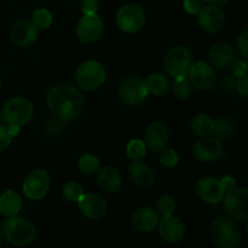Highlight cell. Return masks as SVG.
<instances>
[{
    "label": "cell",
    "mask_w": 248,
    "mask_h": 248,
    "mask_svg": "<svg viewBox=\"0 0 248 248\" xmlns=\"http://www.w3.org/2000/svg\"><path fill=\"white\" fill-rule=\"evenodd\" d=\"M22 210V198L15 190H6L0 196V213L5 217H14Z\"/></svg>",
    "instance_id": "d4e9b609"
},
{
    "label": "cell",
    "mask_w": 248,
    "mask_h": 248,
    "mask_svg": "<svg viewBox=\"0 0 248 248\" xmlns=\"http://www.w3.org/2000/svg\"><path fill=\"white\" fill-rule=\"evenodd\" d=\"M107 79L106 68L96 60L81 63L75 74L77 85L84 91H93L101 87Z\"/></svg>",
    "instance_id": "277c9868"
},
{
    "label": "cell",
    "mask_w": 248,
    "mask_h": 248,
    "mask_svg": "<svg viewBox=\"0 0 248 248\" xmlns=\"http://www.w3.org/2000/svg\"><path fill=\"white\" fill-rule=\"evenodd\" d=\"M220 183H222L223 188H224V191H229L230 189L235 188L236 186V183H235V179L230 176H224L222 179H220Z\"/></svg>",
    "instance_id": "60d3db41"
},
{
    "label": "cell",
    "mask_w": 248,
    "mask_h": 248,
    "mask_svg": "<svg viewBox=\"0 0 248 248\" xmlns=\"http://www.w3.org/2000/svg\"><path fill=\"white\" fill-rule=\"evenodd\" d=\"M0 86H1V78H0Z\"/></svg>",
    "instance_id": "ee69618b"
},
{
    "label": "cell",
    "mask_w": 248,
    "mask_h": 248,
    "mask_svg": "<svg viewBox=\"0 0 248 248\" xmlns=\"http://www.w3.org/2000/svg\"><path fill=\"white\" fill-rule=\"evenodd\" d=\"M211 64L220 70H229L239 60V55L234 46L228 43L216 44L208 52Z\"/></svg>",
    "instance_id": "7c38bea8"
},
{
    "label": "cell",
    "mask_w": 248,
    "mask_h": 248,
    "mask_svg": "<svg viewBox=\"0 0 248 248\" xmlns=\"http://www.w3.org/2000/svg\"><path fill=\"white\" fill-rule=\"evenodd\" d=\"M121 102L127 106L136 107L142 104L147 99L149 91L145 86V81L140 77L130 75L121 80L118 89Z\"/></svg>",
    "instance_id": "52a82bcc"
},
{
    "label": "cell",
    "mask_w": 248,
    "mask_h": 248,
    "mask_svg": "<svg viewBox=\"0 0 248 248\" xmlns=\"http://www.w3.org/2000/svg\"><path fill=\"white\" fill-rule=\"evenodd\" d=\"M198 21L201 28L208 33H217L222 31L225 23V15L222 9L216 5L203 6L198 14Z\"/></svg>",
    "instance_id": "d6986e66"
},
{
    "label": "cell",
    "mask_w": 248,
    "mask_h": 248,
    "mask_svg": "<svg viewBox=\"0 0 248 248\" xmlns=\"http://www.w3.org/2000/svg\"><path fill=\"white\" fill-rule=\"evenodd\" d=\"M179 161V156L177 152L172 148H166L161 152L160 155V164L165 167H174Z\"/></svg>",
    "instance_id": "836d02e7"
},
{
    "label": "cell",
    "mask_w": 248,
    "mask_h": 248,
    "mask_svg": "<svg viewBox=\"0 0 248 248\" xmlns=\"http://www.w3.org/2000/svg\"><path fill=\"white\" fill-rule=\"evenodd\" d=\"M98 176H97V182L102 190L107 193H116L123 186V177L120 172L116 169L110 166H106L99 169Z\"/></svg>",
    "instance_id": "7402d4cb"
},
{
    "label": "cell",
    "mask_w": 248,
    "mask_h": 248,
    "mask_svg": "<svg viewBox=\"0 0 248 248\" xmlns=\"http://www.w3.org/2000/svg\"><path fill=\"white\" fill-rule=\"evenodd\" d=\"M103 21L97 14L84 15L78 22L77 35L80 41L85 44L93 43L98 40L103 33Z\"/></svg>",
    "instance_id": "4fadbf2b"
},
{
    "label": "cell",
    "mask_w": 248,
    "mask_h": 248,
    "mask_svg": "<svg viewBox=\"0 0 248 248\" xmlns=\"http://www.w3.org/2000/svg\"><path fill=\"white\" fill-rule=\"evenodd\" d=\"M248 31H245L244 33L240 34L239 38H237V48H239V52L241 53L242 58H248Z\"/></svg>",
    "instance_id": "74e56055"
},
{
    "label": "cell",
    "mask_w": 248,
    "mask_h": 248,
    "mask_svg": "<svg viewBox=\"0 0 248 248\" xmlns=\"http://www.w3.org/2000/svg\"><path fill=\"white\" fill-rule=\"evenodd\" d=\"M31 22L35 24L36 28L46 29L52 23V15L47 9L40 7L31 14Z\"/></svg>",
    "instance_id": "d6a6232c"
},
{
    "label": "cell",
    "mask_w": 248,
    "mask_h": 248,
    "mask_svg": "<svg viewBox=\"0 0 248 248\" xmlns=\"http://www.w3.org/2000/svg\"><path fill=\"white\" fill-rule=\"evenodd\" d=\"M77 202L80 212L89 219H99L106 215L108 210V203L106 199L98 194L84 193Z\"/></svg>",
    "instance_id": "9a60e30c"
},
{
    "label": "cell",
    "mask_w": 248,
    "mask_h": 248,
    "mask_svg": "<svg viewBox=\"0 0 248 248\" xmlns=\"http://www.w3.org/2000/svg\"><path fill=\"white\" fill-rule=\"evenodd\" d=\"M176 208H177V203L171 195H162L157 199L156 201L157 215H160L161 217H166V216L173 215Z\"/></svg>",
    "instance_id": "1f68e13d"
},
{
    "label": "cell",
    "mask_w": 248,
    "mask_h": 248,
    "mask_svg": "<svg viewBox=\"0 0 248 248\" xmlns=\"http://www.w3.org/2000/svg\"><path fill=\"white\" fill-rule=\"evenodd\" d=\"M82 194H84V188L78 182H67L62 188V195L64 196L65 200L70 201V202H77L81 198Z\"/></svg>",
    "instance_id": "f546056e"
},
{
    "label": "cell",
    "mask_w": 248,
    "mask_h": 248,
    "mask_svg": "<svg viewBox=\"0 0 248 248\" xmlns=\"http://www.w3.org/2000/svg\"><path fill=\"white\" fill-rule=\"evenodd\" d=\"M0 120H1V111H0Z\"/></svg>",
    "instance_id": "f6af8a7d"
},
{
    "label": "cell",
    "mask_w": 248,
    "mask_h": 248,
    "mask_svg": "<svg viewBox=\"0 0 248 248\" xmlns=\"http://www.w3.org/2000/svg\"><path fill=\"white\" fill-rule=\"evenodd\" d=\"M193 152L199 161L212 162L222 157L223 145L216 137L205 136L195 143Z\"/></svg>",
    "instance_id": "2e32d148"
},
{
    "label": "cell",
    "mask_w": 248,
    "mask_h": 248,
    "mask_svg": "<svg viewBox=\"0 0 248 248\" xmlns=\"http://www.w3.org/2000/svg\"><path fill=\"white\" fill-rule=\"evenodd\" d=\"M128 174L133 183L140 186H150L155 182V173L152 167L140 160H135L130 165Z\"/></svg>",
    "instance_id": "603a6c76"
},
{
    "label": "cell",
    "mask_w": 248,
    "mask_h": 248,
    "mask_svg": "<svg viewBox=\"0 0 248 248\" xmlns=\"http://www.w3.org/2000/svg\"><path fill=\"white\" fill-rule=\"evenodd\" d=\"M195 190L199 198L210 203L219 202L220 200H223L225 194L220 181L215 177H203L199 179Z\"/></svg>",
    "instance_id": "ffe728a7"
},
{
    "label": "cell",
    "mask_w": 248,
    "mask_h": 248,
    "mask_svg": "<svg viewBox=\"0 0 248 248\" xmlns=\"http://www.w3.org/2000/svg\"><path fill=\"white\" fill-rule=\"evenodd\" d=\"M223 210L228 217L236 220L248 219V190L246 188L230 189L223 196Z\"/></svg>",
    "instance_id": "ba28073f"
},
{
    "label": "cell",
    "mask_w": 248,
    "mask_h": 248,
    "mask_svg": "<svg viewBox=\"0 0 248 248\" xmlns=\"http://www.w3.org/2000/svg\"><path fill=\"white\" fill-rule=\"evenodd\" d=\"M172 91H173L174 96L182 101L190 98V96L193 94V87H191L188 77L176 78L172 84Z\"/></svg>",
    "instance_id": "83f0119b"
},
{
    "label": "cell",
    "mask_w": 248,
    "mask_h": 248,
    "mask_svg": "<svg viewBox=\"0 0 248 248\" xmlns=\"http://www.w3.org/2000/svg\"><path fill=\"white\" fill-rule=\"evenodd\" d=\"M236 89L239 91V93L241 96L247 97L248 94V77L246 75H242V77L239 78V80L236 81Z\"/></svg>",
    "instance_id": "ab89813d"
},
{
    "label": "cell",
    "mask_w": 248,
    "mask_h": 248,
    "mask_svg": "<svg viewBox=\"0 0 248 248\" xmlns=\"http://www.w3.org/2000/svg\"><path fill=\"white\" fill-rule=\"evenodd\" d=\"M145 86H147L149 93L154 96H165L171 89V82L166 75L161 73H154L150 74L145 80Z\"/></svg>",
    "instance_id": "484cf974"
},
{
    "label": "cell",
    "mask_w": 248,
    "mask_h": 248,
    "mask_svg": "<svg viewBox=\"0 0 248 248\" xmlns=\"http://www.w3.org/2000/svg\"><path fill=\"white\" fill-rule=\"evenodd\" d=\"M203 6V0H183L184 10L190 15H198Z\"/></svg>",
    "instance_id": "e575fe53"
},
{
    "label": "cell",
    "mask_w": 248,
    "mask_h": 248,
    "mask_svg": "<svg viewBox=\"0 0 248 248\" xmlns=\"http://www.w3.org/2000/svg\"><path fill=\"white\" fill-rule=\"evenodd\" d=\"M237 124L232 116H220L213 120V137L220 142H229L236 136Z\"/></svg>",
    "instance_id": "cb8c5ba5"
},
{
    "label": "cell",
    "mask_w": 248,
    "mask_h": 248,
    "mask_svg": "<svg viewBox=\"0 0 248 248\" xmlns=\"http://www.w3.org/2000/svg\"><path fill=\"white\" fill-rule=\"evenodd\" d=\"M116 24L125 33H137L145 24L144 11L137 5H124L116 14Z\"/></svg>",
    "instance_id": "30bf717a"
},
{
    "label": "cell",
    "mask_w": 248,
    "mask_h": 248,
    "mask_svg": "<svg viewBox=\"0 0 248 248\" xmlns=\"http://www.w3.org/2000/svg\"><path fill=\"white\" fill-rule=\"evenodd\" d=\"M191 64H193L191 51L186 46H174L171 50L167 51L166 56H165V70L174 79L186 77Z\"/></svg>",
    "instance_id": "5b68a950"
},
{
    "label": "cell",
    "mask_w": 248,
    "mask_h": 248,
    "mask_svg": "<svg viewBox=\"0 0 248 248\" xmlns=\"http://www.w3.org/2000/svg\"><path fill=\"white\" fill-rule=\"evenodd\" d=\"M126 153L132 161L142 160L147 154V145L142 140H132L128 142L127 147H126Z\"/></svg>",
    "instance_id": "4dcf8cb0"
},
{
    "label": "cell",
    "mask_w": 248,
    "mask_h": 248,
    "mask_svg": "<svg viewBox=\"0 0 248 248\" xmlns=\"http://www.w3.org/2000/svg\"><path fill=\"white\" fill-rule=\"evenodd\" d=\"M80 7L84 15L96 14L99 9V0H81Z\"/></svg>",
    "instance_id": "8d00e7d4"
},
{
    "label": "cell",
    "mask_w": 248,
    "mask_h": 248,
    "mask_svg": "<svg viewBox=\"0 0 248 248\" xmlns=\"http://www.w3.org/2000/svg\"><path fill=\"white\" fill-rule=\"evenodd\" d=\"M170 142L169 127L161 121H155L145 131V145L153 153H161Z\"/></svg>",
    "instance_id": "e0dca14e"
},
{
    "label": "cell",
    "mask_w": 248,
    "mask_h": 248,
    "mask_svg": "<svg viewBox=\"0 0 248 248\" xmlns=\"http://www.w3.org/2000/svg\"><path fill=\"white\" fill-rule=\"evenodd\" d=\"M1 240H2V235H1V232H0V246H1Z\"/></svg>",
    "instance_id": "7bdbcfd3"
},
{
    "label": "cell",
    "mask_w": 248,
    "mask_h": 248,
    "mask_svg": "<svg viewBox=\"0 0 248 248\" xmlns=\"http://www.w3.org/2000/svg\"><path fill=\"white\" fill-rule=\"evenodd\" d=\"M12 136L10 135L9 126L0 125V152L5 150L6 148H9V145L11 144Z\"/></svg>",
    "instance_id": "d590c367"
},
{
    "label": "cell",
    "mask_w": 248,
    "mask_h": 248,
    "mask_svg": "<svg viewBox=\"0 0 248 248\" xmlns=\"http://www.w3.org/2000/svg\"><path fill=\"white\" fill-rule=\"evenodd\" d=\"M159 215L150 207H140L131 216L132 225L142 232H154L159 224Z\"/></svg>",
    "instance_id": "44dd1931"
},
{
    "label": "cell",
    "mask_w": 248,
    "mask_h": 248,
    "mask_svg": "<svg viewBox=\"0 0 248 248\" xmlns=\"http://www.w3.org/2000/svg\"><path fill=\"white\" fill-rule=\"evenodd\" d=\"M191 130L199 137L211 136L213 131V119L207 114H198L191 120Z\"/></svg>",
    "instance_id": "4316f807"
},
{
    "label": "cell",
    "mask_w": 248,
    "mask_h": 248,
    "mask_svg": "<svg viewBox=\"0 0 248 248\" xmlns=\"http://www.w3.org/2000/svg\"><path fill=\"white\" fill-rule=\"evenodd\" d=\"M210 235L213 244L219 248H235L241 241L239 225L230 217L216 219L211 225Z\"/></svg>",
    "instance_id": "3957f363"
},
{
    "label": "cell",
    "mask_w": 248,
    "mask_h": 248,
    "mask_svg": "<svg viewBox=\"0 0 248 248\" xmlns=\"http://www.w3.org/2000/svg\"><path fill=\"white\" fill-rule=\"evenodd\" d=\"M33 104L24 97H14L9 99L2 109V120L6 125L23 126L29 123L33 116Z\"/></svg>",
    "instance_id": "8992f818"
},
{
    "label": "cell",
    "mask_w": 248,
    "mask_h": 248,
    "mask_svg": "<svg viewBox=\"0 0 248 248\" xmlns=\"http://www.w3.org/2000/svg\"><path fill=\"white\" fill-rule=\"evenodd\" d=\"M46 104L51 113L63 123L77 120L85 109L81 92L72 85H56L46 93Z\"/></svg>",
    "instance_id": "6da1fadb"
},
{
    "label": "cell",
    "mask_w": 248,
    "mask_h": 248,
    "mask_svg": "<svg viewBox=\"0 0 248 248\" xmlns=\"http://www.w3.org/2000/svg\"><path fill=\"white\" fill-rule=\"evenodd\" d=\"M10 38L18 47H29L38 38V28L31 21H18L10 29Z\"/></svg>",
    "instance_id": "ac0fdd59"
},
{
    "label": "cell",
    "mask_w": 248,
    "mask_h": 248,
    "mask_svg": "<svg viewBox=\"0 0 248 248\" xmlns=\"http://www.w3.org/2000/svg\"><path fill=\"white\" fill-rule=\"evenodd\" d=\"M51 186L50 174L44 169H35L23 182V194L29 200L39 201L47 195Z\"/></svg>",
    "instance_id": "9c48e42d"
},
{
    "label": "cell",
    "mask_w": 248,
    "mask_h": 248,
    "mask_svg": "<svg viewBox=\"0 0 248 248\" xmlns=\"http://www.w3.org/2000/svg\"><path fill=\"white\" fill-rule=\"evenodd\" d=\"M247 60L246 58H242V60H237V62L235 63L234 67L232 68V72H234V75L236 77H242V75H246L247 74Z\"/></svg>",
    "instance_id": "f35d334b"
},
{
    "label": "cell",
    "mask_w": 248,
    "mask_h": 248,
    "mask_svg": "<svg viewBox=\"0 0 248 248\" xmlns=\"http://www.w3.org/2000/svg\"><path fill=\"white\" fill-rule=\"evenodd\" d=\"M2 234L12 246L23 247L31 244L36 237L35 225L23 217H9L2 225Z\"/></svg>",
    "instance_id": "7a4b0ae2"
},
{
    "label": "cell",
    "mask_w": 248,
    "mask_h": 248,
    "mask_svg": "<svg viewBox=\"0 0 248 248\" xmlns=\"http://www.w3.org/2000/svg\"><path fill=\"white\" fill-rule=\"evenodd\" d=\"M157 229L161 239L169 244H177L183 241L186 237V225L181 218L174 217L173 215L161 217L157 224Z\"/></svg>",
    "instance_id": "5bb4252c"
},
{
    "label": "cell",
    "mask_w": 248,
    "mask_h": 248,
    "mask_svg": "<svg viewBox=\"0 0 248 248\" xmlns=\"http://www.w3.org/2000/svg\"><path fill=\"white\" fill-rule=\"evenodd\" d=\"M78 166L82 173L91 176L99 170V160L92 154H85L79 159Z\"/></svg>",
    "instance_id": "f1b7e54d"
},
{
    "label": "cell",
    "mask_w": 248,
    "mask_h": 248,
    "mask_svg": "<svg viewBox=\"0 0 248 248\" xmlns=\"http://www.w3.org/2000/svg\"><path fill=\"white\" fill-rule=\"evenodd\" d=\"M186 77H188L191 86L196 87L201 91L213 89L217 84V74H216L215 69L212 65L203 61L191 64Z\"/></svg>",
    "instance_id": "8fae6325"
},
{
    "label": "cell",
    "mask_w": 248,
    "mask_h": 248,
    "mask_svg": "<svg viewBox=\"0 0 248 248\" xmlns=\"http://www.w3.org/2000/svg\"><path fill=\"white\" fill-rule=\"evenodd\" d=\"M230 0H203V2H208L210 5H216V6H219V5H224L227 2H229Z\"/></svg>",
    "instance_id": "b9f144b4"
}]
</instances>
